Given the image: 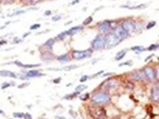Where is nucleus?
<instances>
[{
	"label": "nucleus",
	"mask_w": 159,
	"mask_h": 119,
	"mask_svg": "<svg viewBox=\"0 0 159 119\" xmlns=\"http://www.w3.org/2000/svg\"><path fill=\"white\" fill-rule=\"evenodd\" d=\"M90 102L92 104H98V106H106L111 102V96L107 91H95L90 96Z\"/></svg>",
	"instance_id": "1"
},
{
	"label": "nucleus",
	"mask_w": 159,
	"mask_h": 119,
	"mask_svg": "<svg viewBox=\"0 0 159 119\" xmlns=\"http://www.w3.org/2000/svg\"><path fill=\"white\" fill-rule=\"evenodd\" d=\"M89 114L94 119L106 118V110L104 109L103 106H98V104H92L89 107Z\"/></svg>",
	"instance_id": "2"
},
{
	"label": "nucleus",
	"mask_w": 159,
	"mask_h": 119,
	"mask_svg": "<svg viewBox=\"0 0 159 119\" xmlns=\"http://www.w3.org/2000/svg\"><path fill=\"white\" fill-rule=\"evenodd\" d=\"M122 41L113 31L108 32L104 35V43H106V49H112L114 47L120 44Z\"/></svg>",
	"instance_id": "3"
},
{
	"label": "nucleus",
	"mask_w": 159,
	"mask_h": 119,
	"mask_svg": "<svg viewBox=\"0 0 159 119\" xmlns=\"http://www.w3.org/2000/svg\"><path fill=\"white\" fill-rule=\"evenodd\" d=\"M93 50L91 48L86 50H73L71 52V59L75 61H81L85 59H89L93 55Z\"/></svg>",
	"instance_id": "4"
},
{
	"label": "nucleus",
	"mask_w": 159,
	"mask_h": 119,
	"mask_svg": "<svg viewBox=\"0 0 159 119\" xmlns=\"http://www.w3.org/2000/svg\"><path fill=\"white\" fill-rule=\"evenodd\" d=\"M93 51H102L106 49V43H104V35L103 34H97L96 37L93 39L91 42V47H90Z\"/></svg>",
	"instance_id": "5"
},
{
	"label": "nucleus",
	"mask_w": 159,
	"mask_h": 119,
	"mask_svg": "<svg viewBox=\"0 0 159 119\" xmlns=\"http://www.w3.org/2000/svg\"><path fill=\"white\" fill-rule=\"evenodd\" d=\"M111 23H112V20H106V21H101V23L98 24V31H99V33L106 35L108 32L112 31Z\"/></svg>",
	"instance_id": "6"
},
{
	"label": "nucleus",
	"mask_w": 159,
	"mask_h": 119,
	"mask_svg": "<svg viewBox=\"0 0 159 119\" xmlns=\"http://www.w3.org/2000/svg\"><path fill=\"white\" fill-rule=\"evenodd\" d=\"M44 73L40 72V70L39 69H34V68H32L30 70H27V71H24V75H20V79L21 80H28V79L30 78H37V77H41V76H44Z\"/></svg>",
	"instance_id": "7"
},
{
	"label": "nucleus",
	"mask_w": 159,
	"mask_h": 119,
	"mask_svg": "<svg viewBox=\"0 0 159 119\" xmlns=\"http://www.w3.org/2000/svg\"><path fill=\"white\" fill-rule=\"evenodd\" d=\"M120 26L123 27L126 31L131 34L132 32L136 31L137 23L133 19H125L120 23Z\"/></svg>",
	"instance_id": "8"
},
{
	"label": "nucleus",
	"mask_w": 159,
	"mask_h": 119,
	"mask_svg": "<svg viewBox=\"0 0 159 119\" xmlns=\"http://www.w3.org/2000/svg\"><path fill=\"white\" fill-rule=\"evenodd\" d=\"M143 73L146 75V78L147 81H149V82L156 81V78H155V67L146 66V67L143 68Z\"/></svg>",
	"instance_id": "9"
},
{
	"label": "nucleus",
	"mask_w": 159,
	"mask_h": 119,
	"mask_svg": "<svg viewBox=\"0 0 159 119\" xmlns=\"http://www.w3.org/2000/svg\"><path fill=\"white\" fill-rule=\"evenodd\" d=\"M117 85H118V81L116 80V79L110 77V78L106 79V80L104 81L102 85H101V89L104 90V91H107L108 92L110 89L116 87Z\"/></svg>",
	"instance_id": "10"
},
{
	"label": "nucleus",
	"mask_w": 159,
	"mask_h": 119,
	"mask_svg": "<svg viewBox=\"0 0 159 119\" xmlns=\"http://www.w3.org/2000/svg\"><path fill=\"white\" fill-rule=\"evenodd\" d=\"M129 76H130V78H131L132 80H134V81L141 82V81L146 80V75H144L143 70V69H137V70H134V71H132V72L129 74Z\"/></svg>",
	"instance_id": "11"
},
{
	"label": "nucleus",
	"mask_w": 159,
	"mask_h": 119,
	"mask_svg": "<svg viewBox=\"0 0 159 119\" xmlns=\"http://www.w3.org/2000/svg\"><path fill=\"white\" fill-rule=\"evenodd\" d=\"M113 32L117 35V36L119 37V39H120L121 41H124L125 39H127V38L130 36V33H129V32L126 31L124 28L120 26V24H119V26H118L116 28H115V30H113Z\"/></svg>",
	"instance_id": "12"
},
{
	"label": "nucleus",
	"mask_w": 159,
	"mask_h": 119,
	"mask_svg": "<svg viewBox=\"0 0 159 119\" xmlns=\"http://www.w3.org/2000/svg\"><path fill=\"white\" fill-rule=\"evenodd\" d=\"M150 99L154 103H159V90L154 86L150 89Z\"/></svg>",
	"instance_id": "13"
},
{
	"label": "nucleus",
	"mask_w": 159,
	"mask_h": 119,
	"mask_svg": "<svg viewBox=\"0 0 159 119\" xmlns=\"http://www.w3.org/2000/svg\"><path fill=\"white\" fill-rule=\"evenodd\" d=\"M41 59L43 61H45V62H49V61H52L55 59V57H54L53 53L51 51L46 50L44 53H41Z\"/></svg>",
	"instance_id": "14"
},
{
	"label": "nucleus",
	"mask_w": 159,
	"mask_h": 119,
	"mask_svg": "<svg viewBox=\"0 0 159 119\" xmlns=\"http://www.w3.org/2000/svg\"><path fill=\"white\" fill-rule=\"evenodd\" d=\"M56 59L59 61L61 64H67V63H70L71 61V57L68 55V54H63V55L58 56Z\"/></svg>",
	"instance_id": "15"
},
{
	"label": "nucleus",
	"mask_w": 159,
	"mask_h": 119,
	"mask_svg": "<svg viewBox=\"0 0 159 119\" xmlns=\"http://www.w3.org/2000/svg\"><path fill=\"white\" fill-rule=\"evenodd\" d=\"M0 76L2 77H11V78H17L18 75L13 72V71L11 70H7V69H2L0 70Z\"/></svg>",
	"instance_id": "16"
},
{
	"label": "nucleus",
	"mask_w": 159,
	"mask_h": 119,
	"mask_svg": "<svg viewBox=\"0 0 159 119\" xmlns=\"http://www.w3.org/2000/svg\"><path fill=\"white\" fill-rule=\"evenodd\" d=\"M55 43H56V39H55V38H50V39H48V40H47V41L44 43L43 47H44V49H46V50L52 51L53 46L55 45Z\"/></svg>",
	"instance_id": "17"
},
{
	"label": "nucleus",
	"mask_w": 159,
	"mask_h": 119,
	"mask_svg": "<svg viewBox=\"0 0 159 119\" xmlns=\"http://www.w3.org/2000/svg\"><path fill=\"white\" fill-rule=\"evenodd\" d=\"M83 28H84V26H75L73 27H71L70 28V30H67L68 32V35H74L75 33H78L79 31H82L83 30Z\"/></svg>",
	"instance_id": "18"
},
{
	"label": "nucleus",
	"mask_w": 159,
	"mask_h": 119,
	"mask_svg": "<svg viewBox=\"0 0 159 119\" xmlns=\"http://www.w3.org/2000/svg\"><path fill=\"white\" fill-rule=\"evenodd\" d=\"M121 8H126L129 10H139V9H144L146 8V4H139L135 6H128V5H122Z\"/></svg>",
	"instance_id": "19"
},
{
	"label": "nucleus",
	"mask_w": 159,
	"mask_h": 119,
	"mask_svg": "<svg viewBox=\"0 0 159 119\" xmlns=\"http://www.w3.org/2000/svg\"><path fill=\"white\" fill-rule=\"evenodd\" d=\"M126 54H127V50H126V49H123V50H121V51H119L116 54V55H115V57H114L115 61L119 62V61H121L122 59H124L125 56H126Z\"/></svg>",
	"instance_id": "20"
},
{
	"label": "nucleus",
	"mask_w": 159,
	"mask_h": 119,
	"mask_svg": "<svg viewBox=\"0 0 159 119\" xmlns=\"http://www.w3.org/2000/svg\"><path fill=\"white\" fill-rule=\"evenodd\" d=\"M67 36H70V35H68L67 30L63 31V32H61V33H59L55 37V39H56V40H64V39L67 38Z\"/></svg>",
	"instance_id": "21"
},
{
	"label": "nucleus",
	"mask_w": 159,
	"mask_h": 119,
	"mask_svg": "<svg viewBox=\"0 0 159 119\" xmlns=\"http://www.w3.org/2000/svg\"><path fill=\"white\" fill-rule=\"evenodd\" d=\"M79 95H80V92L75 91V92H73V93L70 94V95L64 96V100H73V99H75V98H77Z\"/></svg>",
	"instance_id": "22"
},
{
	"label": "nucleus",
	"mask_w": 159,
	"mask_h": 119,
	"mask_svg": "<svg viewBox=\"0 0 159 119\" xmlns=\"http://www.w3.org/2000/svg\"><path fill=\"white\" fill-rule=\"evenodd\" d=\"M131 50L134 52H136L137 54H141L142 52L146 51V48H144L143 46H134L131 48Z\"/></svg>",
	"instance_id": "23"
},
{
	"label": "nucleus",
	"mask_w": 159,
	"mask_h": 119,
	"mask_svg": "<svg viewBox=\"0 0 159 119\" xmlns=\"http://www.w3.org/2000/svg\"><path fill=\"white\" fill-rule=\"evenodd\" d=\"M159 49V43H154V44H151L146 48V51H156Z\"/></svg>",
	"instance_id": "24"
},
{
	"label": "nucleus",
	"mask_w": 159,
	"mask_h": 119,
	"mask_svg": "<svg viewBox=\"0 0 159 119\" xmlns=\"http://www.w3.org/2000/svg\"><path fill=\"white\" fill-rule=\"evenodd\" d=\"M92 21H93V17L92 16H89V17L86 18L84 21H83L82 26H89V24H91Z\"/></svg>",
	"instance_id": "25"
},
{
	"label": "nucleus",
	"mask_w": 159,
	"mask_h": 119,
	"mask_svg": "<svg viewBox=\"0 0 159 119\" xmlns=\"http://www.w3.org/2000/svg\"><path fill=\"white\" fill-rule=\"evenodd\" d=\"M155 26H156V21H149V23H147L146 24V30H151V28H153Z\"/></svg>",
	"instance_id": "26"
},
{
	"label": "nucleus",
	"mask_w": 159,
	"mask_h": 119,
	"mask_svg": "<svg viewBox=\"0 0 159 119\" xmlns=\"http://www.w3.org/2000/svg\"><path fill=\"white\" fill-rule=\"evenodd\" d=\"M88 88V86L87 85H84V84H81V85H78L77 86V87L76 88H75V91H78V92H83V91H84V90H86V89H87Z\"/></svg>",
	"instance_id": "27"
},
{
	"label": "nucleus",
	"mask_w": 159,
	"mask_h": 119,
	"mask_svg": "<svg viewBox=\"0 0 159 119\" xmlns=\"http://www.w3.org/2000/svg\"><path fill=\"white\" fill-rule=\"evenodd\" d=\"M90 94L89 93H86L85 95H79V99H80L81 101H83V102H85V101H87V100H90Z\"/></svg>",
	"instance_id": "28"
},
{
	"label": "nucleus",
	"mask_w": 159,
	"mask_h": 119,
	"mask_svg": "<svg viewBox=\"0 0 159 119\" xmlns=\"http://www.w3.org/2000/svg\"><path fill=\"white\" fill-rule=\"evenodd\" d=\"M41 64H24V67L23 68H36V67H39Z\"/></svg>",
	"instance_id": "29"
},
{
	"label": "nucleus",
	"mask_w": 159,
	"mask_h": 119,
	"mask_svg": "<svg viewBox=\"0 0 159 119\" xmlns=\"http://www.w3.org/2000/svg\"><path fill=\"white\" fill-rule=\"evenodd\" d=\"M24 13H26V10H18V11H16L15 13H13L12 15H11V17L19 16V15H21V14H24Z\"/></svg>",
	"instance_id": "30"
},
{
	"label": "nucleus",
	"mask_w": 159,
	"mask_h": 119,
	"mask_svg": "<svg viewBox=\"0 0 159 119\" xmlns=\"http://www.w3.org/2000/svg\"><path fill=\"white\" fill-rule=\"evenodd\" d=\"M10 86H12V85H11V82H4V83H2V84H1V89L2 90L7 89V88H9Z\"/></svg>",
	"instance_id": "31"
},
{
	"label": "nucleus",
	"mask_w": 159,
	"mask_h": 119,
	"mask_svg": "<svg viewBox=\"0 0 159 119\" xmlns=\"http://www.w3.org/2000/svg\"><path fill=\"white\" fill-rule=\"evenodd\" d=\"M13 116L16 117V118H24V113H23V112H14Z\"/></svg>",
	"instance_id": "32"
},
{
	"label": "nucleus",
	"mask_w": 159,
	"mask_h": 119,
	"mask_svg": "<svg viewBox=\"0 0 159 119\" xmlns=\"http://www.w3.org/2000/svg\"><path fill=\"white\" fill-rule=\"evenodd\" d=\"M132 61H127V62H124V63H121V64H119L118 66L119 67H125V66H128V67H130V66H132Z\"/></svg>",
	"instance_id": "33"
},
{
	"label": "nucleus",
	"mask_w": 159,
	"mask_h": 119,
	"mask_svg": "<svg viewBox=\"0 0 159 119\" xmlns=\"http://www.w3.org/2000/svg\"><path fill=\"white\" fill-rule=\"evenodd\" d=\"M41 27V24H32V26H30V30H38L39 27Z\"/></svg>",
	"instance_id": "34"
},
{
	"label": "nucleus",
	"mask_w": 159,
	"mask_h": 119,
	"mask_svg": "<svg viewBox=\"0 0 159 119\" xmlns=\"http://www.w3.org/2000/svg\"><path fill=\"white\" fill-rule=\"evenodd\" d=\"M155 78H156V81L159 82V64L155 67Z\"/></svg>",
	"instance_id": "35"
},
{
	"label": "nucleus",
	"mask_w": 159,
	"mask_h": 119,
	"mask_svg": "<svg viewBox=\"0 0 159 119\" xmlns=\"http://www.w3.org/2000/svg\"><path fill=\"white\" fill-rule=\"evenodd\" d=\"M90 78H91V76H88V75H83V76H81V78H80V82L83 83V82L87 81Z\"/></svg>",
	"instance_id": "36"
},
{
	"label": "nucleus",
	"mask_w": 159,
	"mask_h": 119,
	"mask_svg": "<svg viewBox=\"0 0 159 119\" xmlns=\"http://www.w3.org/2000/svg\"><path fill=\"white\" fill-rule=\"evenodd\" d=\"M14 64H16L17 67H21L23 68L24 67V64L23 63H21V62H19V61H15V62L13 63Z\"/></svg>",
	"instance_id": "37"
},
{
	"label": "nucleus",
	"mask_w": 159,
	"mask_h": 119,
	"mask_svg": "<svg viewBox=\"0 0 159 119\" xmlns=\"http://www.w3.org/2000/svg\"><path fill=\"white\" fill-rule=\"evenodd\" d=\"M61 19H62V17H61L60 15H57V16H55V17H52V21H60Z\"/></svg>",
	"instance_id": "38"
},
{
	"label": "nucleus",
	"mask_w": 159,
	"mask_h": 119,
	"mask_svg": "<svg viewBox=\"0 0 159 119\" xmlns=\"http://www.w3.org/2000/svg\"><path fill=\"white\" fill-rule=\"evenodd\" d=\"M28 85H30V83H28V82H26V83H24V84L19 85V86H18V88H19V89H21V88L27 87V86H28Z\"/></svg>",
	"instance_id": "39"
},
{
	"label": "nucleus",
	"mask_w": 159,
	"mask_h": 119,
	"mask_svg": "<svg viewBox=\"0 0 159 119\" xmlns=\"http://www.w3.org/2000/svg\"><path fill=\"white\" fill-rule=\"evenodd\" d=\"M101 74H104V70H101L100 72H97V73H95L94 75H92V76H91V78H95V77L99 76V75H101Z\"/></svg>",
	"instance_id": "40"
},
{
	"label": "nucleus",
	"mask_w": 159,
	"mask_h": 119,
	"mask_svg": "<svg viewBox=\"0 0 159 119\" xmlns=\"http://www.w3.org/2000/svg\"><path fill=\"white\" fill-rule=\"evenodd\" d=\"M52 15V11L51 10H47V11H45L44 12V16H51Z\"/></svg>",
	"instance_id": "41"
},
{
	"label": "nucleus",
	"mask_w": 159,
	"mask_h": 119,
	"mask_svg": "<svg viewBox=\"0 0 159 119\" xmlns=\"http://www.w3.org/2000/svg\"><path fill=\"white\" fill-rule=\"evenodd\" d=\"M21 41H23V40H21V38L15 37V38H14V40H13V43H15V44H16V43H20V42H21Z\"/></svg>",
	"instance_id": "42"
},
{
	"label": "nucleus",
	"mask_w": 159,
	"mask_h": 119,
	"mask_svg": "<svg viewBox=\"0 0 159 119\" xmlns=\"http://www.w3.org/2000/svg\"><path fill=\"white\" fill-rule=\"evenodd\" d=\"M39 2H41V0H31L30 1V4L31 5H36L37 3H39Z\"/></svg>",
	"instance_id": "43"
},
{
	"label": "nucleus",
	"mask_w": 159,
	"mask_h": 119,
	"mask_svg": "<svg viewBox=\"0 0 159 119\" xmlns=\"http://www.w3.org/2000/svg\"><path fill=\"white\" fill-rule=\"evenodd\" d=\"M61 81H62V78H61V77H58L57 79H54V80H53V82L55 83V84H58V83H60Z\"/></svg>",
	"instance_id": "44"
},
{
	"label": "nucleus",
	"mask_w": 159,
	"mask_h": 119,
	"mask_svg": "<svg viewBox=\"0 0 159 119\" xmlns=\"http://www.w3.org/2000/svg\"><path fill=\"white\" fill-rule=\"evenodd\" d=\"M24 119H32L31 115L30 113H24Z\"/></svg>",
	"instance_id": "45"
},
{
	"label": "nucleus",
	"mask_w": 159,
	"mask_h": 119,
	"mask_svg": "<svg viewBox=\"0 0 159 119\" xmlns=\"http://www.w3.org/2000/svg\"><path fill=\"white\" fill-rule=\"evenodd\" d=\"M21 2L24 3V4H30V1L31 0H21Z\"/></svg>",
	"instance_id": "46"
},
{
	"label": "nucleus",
	"mask_w": 159,
	"mask_h": 119,
	"mask_svg": "<svg viewBox=\"0 0 159 119\" xmlns=\"http://www.w3.org/2000/svg\"><path fill=\"white\" fill-rule=\"evenodd\" d=\"M80 2V0H74V1H72L71 2V5H75V4H77V3Z\"/></svg>",
	"instance_id": "47"
},
{
	"label": "nucleus",
	"mask_w": 159,
	"mask_h": 119,
	"mask_svg": "<svg viewBox=\"0 0 159 119\" xmlns=\"http://www.w3.org/2000/svg\"><path fill=\"white\" fill-rule=\"evenodd\" d=\"M7 43L6 40H0V46H2V45H5Z\"/></svg>",
	"instance_id": "48"
},
{
	"label": "nucleus",
	"mask_w": 159,
	"mask_h": 119,
	"mask_svg": "<svg viewBox=\"0 0 159 119\" xmlns=\"http://www.w3.org/2000/svg\"><path fill=\"white\" fill-rule=\"evenodd\" d=\"M30 32H27V33H24V36H23V37H24H24H27V36H28V35H30Z\"/></svg>",
	"instance_id": "49"
},
{
	"label": "nucleus",
	"mask_w": 159,
	"mask_h": 119,
	"mask_svg": "<svg viewBox=\"0 0 159 119\" xmlns=\"http://www.w3.org/2000/svg\"><path fill=\"white\" fill-rule=\"evenodd\" d=\"M152 57H153V55H151V56H149V57H147V58H146V60H144V61H146V62H147V61H149V59H151V58H152Z\"/></svg>",
	"instance_id": "50"
},
{
	"label": "nucleus",
	"mask_w": 159,
	"mask_h": 119,
	"mask_svg": "<svg viewBox=\"0 0 159 119\" xmlns=\"http://www.w3.org/2000/svg\"><path fill=\"white\" fill-rule=\"evenodd\" d=\"M4 2H6V3H10V2H13L14 0H3Z\"/></svg>",
	"instance_id": "51"
},
{
	"label": "nucleus",
	"mask_w": 159,
	"mask_h": 119,
	"mask_svg": "<svg viewBox=\"0 0 159 119\" xmlns=\"http://www.w3.org/2000/svg\"><path fill=\"white\" fill-rule=\"evenodd\" d=\"M155 86H156V88L159 90V82H156V84H155Z\"/></svg>",
	"instance_id": "52"
},
{
	"label": "nucleus",
	"mask_w": 159,
	"mask_h": 119,
	"mask_svg": "<svg viewBox=\"0 0 159 119\" xmlns=\"http://www.w3.org/2000/svg\"><path fill=\"white\" fill-rule=\"evenodd\" d=\"M0 114H4V112H3L2 110H0Z\"/></svg>",
	"instance_id": "53"
},
{
	"label": "nucleus",
	"mask_w": 159,
	"mask_h": 119,
	"mask_svg": "<svg viewBox=\"0 0 159 119\" xmlns=\"http://www.w3.org/2000/svg\"><path fill=\"white\" fill-rule=\"evenodd\" d=\"M3 27H0V30H2Z\"/></svg>",
	"instance_id": "54"
},
{
	"label": "nucleus",
	"mask_w": 159,
	"mask_h": 119,
	"mask_svg": "<svg viewBox=\"0 0 159 119\" xmlns=\"http://www.w3.org/2000/svg\"><path fill=\"white\" fill-rule=\"evenodd\" d=\"M158 36H159V35H158Z\"/></svg>",
	"instance_id": "55"
}]
</instances>
